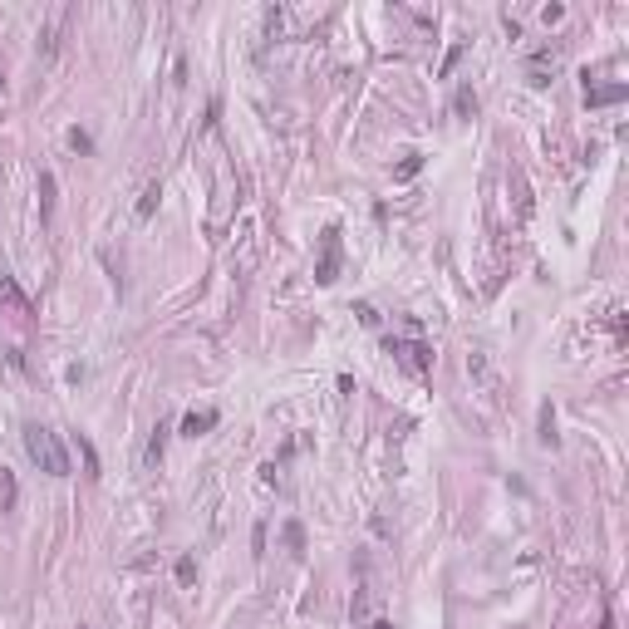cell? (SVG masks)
<instances>
[{
    "label": "cell",
    "mask_w": 629,
    "mask_h": 629,
    "mask_svg": "<svg viewBox=\"0 0 629 629\" xmlns=\"http://www.w3.org/2000/svg\"><path fill=\"white\" fill-rule=\"evenodd\" d=\"M388 354H398V364L413 369V374H428L433 369V350L423 339H388Z\"/></svg>",
    "instance_id": "2"
},
{
    "label": "cell",
    "mask_w": 629,
    "mask_h": 629,
    "mask_svg": "<svg viewBox=\"0 0 629 629\" xmlns=\"http://www.w3.org/2000/svg\"><path fill=\"white\" fill-rule=\"evenodd\" d=\"M285 541H291V551H305V531H300L295 522H291V526H285Z\"/></svg>",
    "instance_id": "12"
},
{
    "label": "cell",
    "mask_w": 629,
    "mask_h": 629,
    "mask_svg": "<svg viewBox=\"0 0 629 629\" xmlns=\"http://www.w3.org/2000/svg\"><path fill=\"white\" fill-rule=\"evenodd\" d=\"M541 442L555 447V408L551 404H541Z\"/></svg>",
    "instance_id": "7"
},
{
    "label": "cell",
    "mask_w": 629,
    "mask_h": 629,
    "mask_svg": "<svg viewBox=\"0 0 629 629\" xmlns=\"http://www.w3.org/2000/svg\"><path fill=\"white\" fill-rule=\"evenodd\" d=\"M0 84H6V79H0Z\"/></svg>",
    "instance_id": "15"
},
{
    "label": "cell",
    "mask_w": 629,
    "mask_h": 629,
    "mask_svg": "<svg viewBox=\"0 0 629 629\" xmlns=\"http://www.w3.org/2000/svg\"><path fill=\"white\" fill-rule=\"evenodd\" d=\"M15 497H20L15 472H6V467H0V511H15Z\"/></svg>",
    "instance_id": "6"
},
{
    "label": "cell",
    "mask_w": 629,
    "mask_h": 629,
    "mask_svg": "<svg viewBox=\"0 0 629 629\" xmlns=\"http://www.w3.org/2000/svg\"><path fill=\"white\" fill-rule=\"evenodd\" d=\"M157 197H162V187H157V182H148V192H143V202H138V216H153Z\"/></svg>",
    "instance_id": "9"
},
{
    "label": "cell",
    "mask_w": 629,
    "mask_h": 629,
    "mask_svg": "<svg viewBox=\"0 0 629 629\" xmlns=\"http://www.w3.org/2000/svg\"><path fill=\"white\" fill-rule=\"evenodd\" d=\"M162 442H167V428L157 423V428H153V438H148V463H162Z\"/></svg>",
    "instance_id": "8"
},
{
    "label": "cell",
    "mask_w": 629,
    "mask_h": 629,
    "mask_svg": "<svg viewBox=\"0 0 629 629\" xmlns=\"http://www.w3.org/2000/svg\"><path fill=\"white\" fill-rule=\"evenodd\" d=\"M339 275V226H325V236H320V266H315V280L329 285Z\"/></svg>",
    "instance_id": "3"
},
{
    "label": "cell",
    "mask_w": 629,
    "mask_h": 629,
    "mask_svg": "<svg viewBox=\"0 0 629 629\" xmlns=\"http://www.w3.org/2000/svg\"><path fill=\"white\" fill-rule=\"evenodd\" d=\"M178 580H182V585H192V580H197V560H192V555H182V560H178Z\"/></svg>",
    "instance_id": "10"
},
{
    "label": "cell",
    "mask_w": 629,
    "mask_h": 629,
    "mask_svg": "<svg viewBox=\"0 0 629 629\" xmlns=\"http://www.w3.org/2000/svg\"><path fill=\"white\" fill-rule=\"evenodd\" d=\"M216 418H221L216 408H192V413L182 418V438H202V433H212V428H216Z\"/></svg>",
    "instance_id": "4"
},
{
    "label": "cell",
    "mask_w": 629,
    "mask_h": 629,
    "mask_svg": "<svg viewBox=\"0 0 629 629\" xmlns=\"http://www.w3.org/2000/svg\"><path fill=\"white\" fill-rule=\"evenodd\" d=\"M472 108H477V94L463 89V94H457V113H472Z\"/></svg>",
    "instance_id": "13"
},
{
    "label": "cell",
    "mask_w": 629,
    "mask_h": 629,
    "mask_svg": "<svg viewBox=\"0 0 629 629\" xmlns=\"http://www.w3.org/2000/svg\"><path fill=\"white\" fill-rule=\"evenodd\" d=\"M79 452H84V467H89V477H98V452L89 447V438H79Z\"/></svg>",
    "instance_id": "11"
},
{
    "label": "cell",
    "mask_w": 629,
    "mask_h": 629,
    "mask_svg": "<svg viewBox=\"0 0 629 629\" xmlns=\"http://www.w3.org/2000/svg\"><path fill=\"white\" fill-rule=\"evenodd\" d=\"M369 629H393V624H388V619H379V624H369Z\"/></svg>",
    "instance_id": "14"
},
{
    "label": "cell",
    "mask_w": 629,
    "mask_h": 629,
    "mask_svg": "<svg viewBox=\"0 0 629 629\" xmlns=\"http://www.w3.org/2000/svg\"><path fill=\"white\" fill-rule=\"evenodd\" d=\"M624 94H629V84H600V89H585V103L600 108V103H619Z\"/></svg>",
    "instance_id": "5"
},
{
    "label": "cell",
    "mask_w": 629,
    "mask_h": 629,
    "mask_svg": "<svg viewBox=\"0 0 629 629\" xmlns=\"http://www.w3.org/2000/svg\"><path fill=\"white\" fill-rule=\"evenodd\" d=\"M25 452H30V463L49 477H69V452L60 442V433L44 428V423H30L25 428Z\"/></svg>",
    "instance_id": "1"
}]
</instances>
